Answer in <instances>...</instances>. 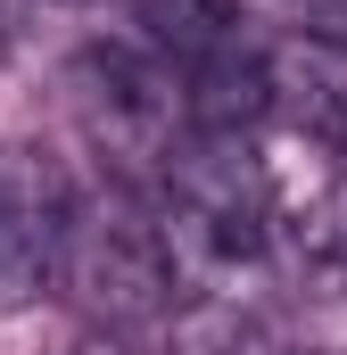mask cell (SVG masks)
<instances>
[{
  "label": "cell",
  "instance_id": "cell-1",
  "mask_svg": "<svg viewBox=\"0 0 347 355\" xmlns=\"http://www.w3.org/2000/svg\"><path fill=\"white\" fill-rule=\"evenodd\" d=\"M158 215H166L182 272H240L273 248V182L240 141H215V132L166 157Z\"/></svg>",
  "mask_w": 347,
  "mask_h": 355
},
{
  "label": "cell",
  "instance_id": "cell-2",
  "mask_svg": "<svg viewBox=\"0 0 347 355\" xmlns=\"http://www.w3.org/2000/svg\"><path fill=\"white\" fill-rule=\"evenodd\" d=\"M58 272L83 289L108 322H158V314H174V289H182V257L166 240V215L141 207L133 190L75 198Z\"/></svg>",
  "mask_w": 347,
  "mask_h": 355
},
{
  "label": "cell",
  "instance_id": "cell-3",
  "mask_svg": "<svg viewBox=\"0 0 347 355\" xmlns=\"http://www.w3.org/2000/svg\"><path fill=\"white\" fill-rule=\"evenodd\" d=\"M83 107L116 149L174 157V116H190V91L158 50H83Z\"/></svg>",
  "mask_w": 347,
  "mask_h": 355
},
{
  "label": "cell",
  "instance_id": "cell-4",
  "mask_svg": "<svg viewBox=\"0 0 347 355\" xmlns=\"http://www.w3.org/2000/svg\"><path fill=\"white\" fill-rule=\"evenodd\" d=\"M273 83H281V107L298 124H314L323 141L347 149V42H323V33H289L273 50Z\"/></svg>",
  "mask_w": 347,
  "mask_h": 355
},
{
  "label": "cell",
  "instance_id": "cell-5",
  "mask_svg": "<svg viewBox=\"0 0 347 355\" xmlns=\"http://www.w3.org/2000/svg\"><path fill=\"white\" fill-rule=\"evenodd\" d=\"M141 8V42L166 58L174 75L223 58V50H248V17L240 0H133Z\"/></svg>",
  "mask_w": 347,
  "mask_h": 355
},
{
  "label": "cell",
  "instance_id": "cell-6",
  "mask_svg": "<svg viewBox=\"0 0 347 355\" xmlns=\"http://www.w3.org/2000/svg\"><path fill=\"white\" fill-rule=\"evenodd\" d=\"M166 355H273V347H264L257 322H240L232 306H190V314L174 322V347Z\"/></svg>",
  "mask_w": 347,
  "mask_h": 355
},
{
  "label": "cell",
  "instance_id": "cell-7",
  "mask_svg": "<svg viewBox=\"0 0 347 355\" xmlns=\"http://www.w3.org/2000/svg\"><path fill=\"white\" fill-rule=\"evenodd\" d=\"M306 248H314V257H347V166L331 174V190H323L314 215H306Z\"/></svg>",
  "mask_w": 347,
  "mask_h": 355
},
{
  "label": "cell",
  "instance_id": "cell-8",
  "mask_svg": "<svg viewBox=\"0 0 347 355\" xmlns=\"http://www.w3.org/2000/svg\"><path fill=\"white\" fill-rule=\"evenodd\" d=\"M298 8V33H323V42H347V0H289Z\"/></svg>",
  "mask_w": 347,
  "mask_h": 355
},
{
  "label": "cell",
  "instance_id": "cell-9",
  "mask_svg": "<svg viewBox=\"0 0 347 355\" xmlns=\"http://www.w3.org/2000/svg\"><path fill=\"white\" fill-rule=\"evenodd\" d=\"M75 355H124V347H116V339H83Z\"/></svg>",
  "mask_w": 347,
  "mask_h": 355
}]
</instances>
